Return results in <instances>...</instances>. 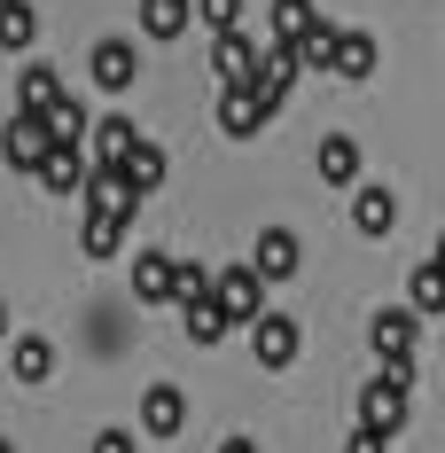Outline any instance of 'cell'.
Returning a JSON list of instances; mask_svg holds the SVG:
<instances>
[{
    "mask_svg": "<svg viewBox=\"0 0 445 453\" xmlns=\"http://www.w3.org/2000/svg\"><path fill=\"white\" fill-rule=\"evenodd\" d=\"M87 126H94V118H87V102H71V94L47 110V134H55V141H87Z\"/></svg>",
    "mask_w": 445,
    "mask_h": 453,
    "instance_id": "cell-27",
    "label": "cell"
},
{
    "mask_svg": "<svg viewBox=\"0 0 445 453\" xmlns=\"http://www.w3.org/2000/svg\"><path fill=\"white\" fill-rule=\"evenodd\" d=\"M141 430H149V438H180V430H188V391H180V383H149V391H141Z\"/></svg>",
    "mask_w": 445,
    "mask_h": 453,
    "instance_id": "cell-9",
    "label": "cell"
},
{
    "mask_svg": "<svg viewBox=\"0 0 445 453\" xmlns=\"http://www.w3.org/2000/svg\"><path fill=\"white\" fill-rule=\"evenodd\" d=\"M0 453H16V446H8V438H0Z\"/></svg>",
    "mask_w": 445,
    "mask_h": 453,
    "instance_id": "cell-33",
    "label": "cell"
},
{
    "mask_svg": "<svg viewBox=\"0 0 445 453\" xmlns=\"http://www.w3.org/2000/svg\"><path fill=\"white\" fill-rule=\"evenodd\" d=\"M266 118H273V102H266L258 87H250V79L219 94V134H226V141H250L258 126H266Z\"/></svg>",
    "mask_w": 445,
    "mask_h": 453,
    "instance_id": "cell-8",
    "label": "cell"
},
{
    "mask_svg": "<svg viewBox=\"0 0 445 453\" xmlns=\"http://www.w3.org/2000/svg\"><path fill=\"white\" fill-rule=\"evenodd\" d=\"M305 266V242H297V234H289V226H258V250H250V273H258V281H289V273Z\"/></svg>",
    "mask_w": 445,
    "mask_h": 453,
    "instance_id": "cell-6",
    "label": "cell"
},
{
    "mask_svg": "<svg viewBox=\"0 0 445 453\" xmlns=\"http://www.w3.org/2000/svg\"><path fill=\"white\" fill-rule=\"evenodd\" d=\"M406 422H414V383H399V375H375V383L359 391V430L399 438Z\"/></svg>",
    "mask_w": 445,
    "mask_h": 453,
    "instance_id": "cell-2",
    "label": "cell"
},
{
    "mask_svg": "<svg viewBox=\"0 0 445 453\" xmlns=\"http://www.w3.org/2000/svg\"><path fill=\"white\" fill-rule=\"evenodd\" d=\"M110 173H118V180L134 188V196H157V188H165V173H173V165H165V149H157V141H141V134H134V149H126V157H118V165H110Z\"/></svg>",
    "mask_w": 445,
    "mask_h": 453,
    "instance_id": "cell-12",
    "label": "cell"
},
{
    "mask_svg": "<svg viewBox=\"0 0 445 453\" xmlns=\"http://www.w3.org/2000/svg\"><path fill=\"white\" fill-rule=\"evenodd\" d=\"M414 336H422V320L406 313V305H383V313L367 320V344H375V360H383V375H399V383H414Z\"/></svg>",
    "mask_w": 445,
    "mask_h": 453,
    "instance_id": "cell-1",
    "label": "cell"
},
{
    "mask_svg": "<svg viewBox=\"0 0 445 453\" xmlns=\"http://www.w3.org/2000/svg\"><path fill=\"white\" fill-rule=\"evenodd\" d=\"M47 118L40 110H8V126H0V157H8V165H16V173H32V165H40L47 157Z\"/></svg>",
    "mask_w": 445,
    "mask_h": 453,
    "instance_id": "cell-5",
    "label": "cell"
},
{
    "mask_svg": "<svg viewBox=\"0 0 445 453\" xmlns=\"http://www.w3.org/2000/svg\"><path fill=\"white\" fill-rule=\"evenodd\" d=\"M94 453H141V446H134V430H102V438H94Z\"/></svg>",
    "mask_w": 445,
    "mask_h": 453,
    "instance_id": "cell-29",
    "label": "cell"
},
{
    "mask_svg": "<svg viewBox=\"0 0 445 453\" xmlns=\"http://www.w3.org/2000/svg\"><path fill=\"white\" fill-rule=\"evenodd\" d=\"M375 63H383V47L367 40V32H336V47H328V71L336 79H375Z\"/></svg>",
    "mask_w": 445,
    "mask_h": 453,
    "instance_id": "cell-13",
    "label": "cell"
},
{
    "mask_svg": "<svg viewBox=\"0 0 445 453\" xmlns=\"http://www.w3.org/2000/svg\"><path fill=\"white\" fill-rule=\"evenodd\" d=\"M32 40H40L32 0H0V47H8V55H32Z\"/></svg>",
    "mask_w": 445,
    "mask_h": 453,
    "instance_id": "cell-21",
    "label": "cell"
},
{
    "mask_svg": "<svg viewBox=\"0 0 445 453\" xmlns=\"http://www.w3.org/2000/svg\"><path fill=\"white\" fill-rule=\"evenodd\" d=\"M219 453H258V438H226V446Z\"/></svg>",
    "mask_w": 445,
    "mask_h": 453,
    "instance_id": "cell-31",
    "label": "cell"
},
{
    "mask_svg": "<svg viewBox=\"0 0 445 453\" xmlns=\"http://www.w3.org/2000/svg\"><path fill=\"white\" fill-rule=\"evenodd\" d=\"M242 328H250V344H258V367H289V360H297V344H305L289 313H258V320H242Z\"/></svg>",
    "mask_w": 445,
    "mask_h": 453,
    "instance_id": "cell-10",
    "label": "cell"
},
{
    "mask_svg": "<svg viewBox=\"0 0 445 453\" xmlns=\"http://www.w3.org/2000/svg\"><path fill=\"white\" fill-rule=\"evenodd\" d=\"M211 289V266H196V258H173V305L180 297H203Z\"/></svg>",
    "mask_w": 445,
    "mask_h": 453,
    "instance_id": "cell-28",
    "label": "cell"
},
{
    "mask_svg": "<svg viewBox=\"0 0 445 453\" xmlns=\"http://www.w3.org/2000/svg\"><path fill=\"white\" fill-rule=\"evenodd\" d=\"M312 16H320L312 0H273V8H266V32H273V40H297Z\"/></svg>",
    "mask_w": 445,
    "mask_h": 453,
    "instance_id": "cell-25",
    "label": "cell"
},
{
    "mask_svg": "<svg viewBox=\"0 0 445 453\" xmlns=\"http://www.w3.org/2000/svg\"><path fill=\"white\" fill-rule=\"evenodd\" d=\"M180 328H188V344H219L234 320H226L219 305H211V289H203V297H180Z\"/></svg>",
    "mask_w": 445,
    "mask_h": 453,
    "instance_id": "cell-16",
    "label": "cell"
},
{
    "mask_svg": "<svg viewBox=\"0 0 445 453\" xmlns=\"http://www.w3.org/2000/svg\"><path fill=\"white\" fill-rule=\"evenodd\" d=\"M211 71H219V87H242L250 71H258V40L234 24V32H211Z\"/></svg>",
    "mask_w": 445,
    "mask_h": 453,
    "instance_id": "cell-11",
    "label": "cell"
},
{
    "mask_svg": "<svg viewBox=\"0 0 445 453\" xmlns=\"http://www.w3.org/2000/svg\"><path fill=\"white\" fill-rule=\"evenodd\" d=\"M63 94H71V87H63V71H55V63H24V79H16V110H40V118H47Z\"/></svg>",
    "mask_w": 445,
    "mask_h": 453,
    "instance_id": "cell-14",
    "label": "cell"
},
{
    "mask_svg": "<svg viewBox=\"0 0 445 453\" xmlns=\"http://www.w3.org/2000/svg\"><path fill=\"white\" fill-rule=\"evenodd\" d=\"M0 328H8V305H0Z\"/></svg>",
    "mask_w": 445,
    "mask_h": 453,
    "instance_id": "cell-32",
    "label": "cell"
},
{
    "mask_svg": "<svg viewBox=\"0 0 445 453\" xmlns=\"http://www.w3.org/2000/svg\"><path fill=\"white\" fill-rule=\"evenodd\" d=\"M320 180H328V188H359V141L352 134L320 141Z\"/></svg>",
    "mask_w": 445,
    "mask_h": 453,
    "instance_id": "cell-19",
    "label": "cell"
},
{
    "mask_svg": "<svg viewBox=\"0 0 445 453\" xmlns=\"http://www.w3.org/2000/svg\"><path fill=\"white\" fill-rule=\"evenodd\" d=\"M188 24H203V32H234V24H242V0H188Z\"/></svg>",
    "mask_w": 445,
    "mask_h": 453,
    "instance_id": "cell-26",
    "label": "cell"
},
{
    "mask_svg": "<svg viewBox=\"0 0 445 453\" xmlns=\"http://www.w3.org/2000/svg\"><path fill=\"white\" fill-rule=\"evenodd\" d=\"M211 305H219V313L242 328V320L266 313V281H258L250 266H226V273H211Z\"/></svg>",
    "mask_w": 445,
    "mask_h": 453,
    "instance_id": "cell-3",
    "label": "cell"
},
{
    "mask_svg": "<svg viewBox=\"0 0 445 453\" xmlns=\"http://www.w3.org/2000/svg\"><path fill=\"white\" fill-rule=\"evenodd\" d=\"M8 367H16V383H47L55 375V344L47 336H16L8 344Z\"/></svg>",
    "mask_w": 445,
    "mask_h": 453,
    "instance_id": "cell-20",
    "label": "cell"
},
{
    "mask_svg": "<svg viewBox=\"0 0 445 453\" xmlns=\"http://www.w3.org/2000/svg\"><path fill=\"white\" fill-rule=\"evenodd\" d=\"M87 79L102 94H134V79H141V55H134V40H94V55H87Z\"/></svg>",
    "mask_w": 445,
    "mask_h": 453,
    "instance_id": "cell-7",
    "label": "cell"
},
{
    "mask_svg": "<svg viewBox=\"0 0 445 453\" xmlns=\"http://www.w3.org/2000/svg\"><path fill=\"white\" fill-rule=\"evenodd\" d=\"M352 226L359 234H391V226H399V196H391V188H359L352 196Z\"/></svg>",
    "mask_w": 445,
    "mask_h": 453,
    "instance_id": "cell-17",
    "label": "cell"
},
{
    "mask_svg": "<svg viewBox=\"0 0 445 453\" xmlns=\"http://www.w3.org/2000/svg\"><path fill=\"white\" fill-rule=\"evenodd\" d=\"M344 453H391V438H375V430H352V446Z\"/></svg>",
    "mask_w": 445,
    "mask_h": 453,
    "instance_id": "cell-30",
    "label": "cell"
},
{
    "mask_svg": "<svg viewBox=\"0 0 445 453\" xmlns=\"http://www.w3.org/2000/svg\"><path fill=\"white\" fill-rule=\"evenodd\" d=\"M32 180L47 196H79L87 188V141H47V157L32 165Z\"/></svg>",
    "mask_w": 445,
    "mask_h": 453,
    "instance_id": "cell-4",
    "label": "cell"
},
{
    "mask_svg": "<svg viewBox=\"0 0 445 453\" xmlns=\"http://www.w3.org/2000/svg\"><path fill=\"white\" fill-rule=\"evenodd\" d=\"M134 297L141 305H173V250H141L134 258Z\"/></svg>",
    "mask_w": 445,
    "mask_h": 453,
    "instance_id": "cell-15",
    "label": "cell"
},
{
    "mask_svg": "<svg viewBox=\"0 0 445 453\" xmlns=\"http://www.w3.org/2000/svg\"><path fill=\"white\" fill-rule=\"evenodd\" d=\"M328 47H336V24H328V16H312L305 32L289 40V55H297V71H328Z\"/></svg>",
    "mask_w": 445,
    "mask_h": 453,
    "instance_id": "cell-23",
    "label": "cell"
},
{
    "mask_svg": "<svg viewBox=\"0 0 445 453\" xmlns=\"http://www.w3.org/2000/svg\"><path fill=\"white\" fill-rule=\"evenodd\" d=\"M87 141H94L87 165H118V157L134 149V118H102V126H87Z\"/></svg>",
    "mask_w": 445,
    "mask_h": 453,
    "instance_id": "cell-24",
    "label": "cell"
},
{
    "mask_svg": "<svg viewBox=\"0 0 445 453\" xmlns=\"http://www.w3.org/2000/svg\"><path fill=\"white\" fill-rule=\"evenodd\" d=\"M406 313H414V320L445 313V266H438V258H422V266H414V281H406Z\"/></svg>",
    "mask_w": 445,
    "mask_h": 453,
    "instance_id": "cell-18",
    "label": "cell"
},
{
    "mask_svg": "<svg viewBox=\"0 0 445 453\" xmlns=\"http://www.w3.org/2000/svg\"><path fill=\"white\" fill-rule=\"evenodd\" d=\"M141 40H180L188 32V0H141Z\"/></svg>",
    "mask_w": 445,
    "mask_h": 453,
    "instance_id": "cell-22",
    "label": "cell"
}]
</instances>
